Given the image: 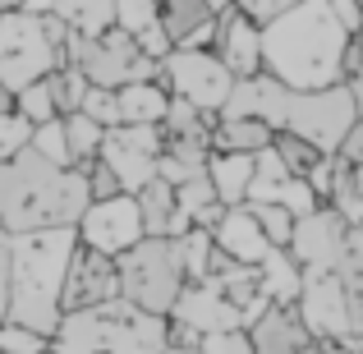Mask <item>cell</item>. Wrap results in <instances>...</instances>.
<instances>
[{"instance_id": "74e56055", "label": "cell", "mask_w": 363, "mask_h": 354, "mask_svg": "<svg viewBox=\"0 0 363 354\" xmlns=\"http://www.w3.org/2000/svg\"><path fill=\"white\" fill-rule=\"evenodd\" d=\"M299 5V0H235V9H240V14L248 18V23H272V18H281L285 9H294Z\"/></svg>"}, {"instance_id": "5b68a950", "label": "cell", "mask_w": 363, "mask_h": 354, "mask_svg": "<svg viewBox=\"0 0 363 354\" xmlns=\"http://www.w3.org/2000/svg\"><path fill=\"white\" fill-rule=\"evenodd\" d=\"M116 281L120 299L129 309L147 313V318H170L179 290H184V272H179V253L170 239H138L129 253L116 258Z\"/></svg>"}, {"instance_id": "f5cc1de1", "label": "cell", "mask_w": 363, "mask_h": 354, "mask_svg": "<svg viewBox=\"0 0 363 354\" xmlns=\"http://www.w3.org/2000/svg\"><path fill=\"white\" fill-rule=\"evenodd\" d=\"M157 5H161V0H157Z\"/></svg>"}, {"instance_id": "f546056e", "label": "cell", "mask_w": 363, "mask_h": 354, "mask_svg": "<svg viewBox=\"0 0 363 354\" xmlns=\"http://www.w3.org/2000/svg\"><path fill=\"white\" fill-rule=\"evenodd\" d=\"M46 92L55 101V116L65 120V116H79L83 97H88V83H83L79 70H55V74H46Z\"/></svg>"}, {"instance_id": "9c48e42d", "label": "cell", "mask_w": 363, "mask_h": 354, "mask_svg": "<svg viewBox=\"0 0 363 354\" xmlns=\"http://www.w3.org/2000/svg\"><path fill=\"white\" fill-rule=\"evenodd\" d=\"M74 239H79L83 248H92V253H101V258H120L147 235H143L133 198L116 194V198H106V203H88V212L74 226Z\"/></svg>"}, {"instance_id": "db71d44e", "label": "cell", "mask_w": 363, "mask_h": 354, "mask_svg": "<svg viewBox=\"0 0 363 354\" xmlns=\"http://www.w3.org/2000/svg\"><path fill=\"white\" fill-rule=\"evenodd\" d=\"M359 354H363V350H359Z\"/></svg>"}, {"instance_id": "d4e9b609", "label": "cell", "mask_w": 363, "mask_h": 354, "mask_svg": "<svg viewBox=\"0 0 363 354\" xmlns=\"http://www.w3.org/2000/svg\"><path fill=\"white\" fill-rule=\"evenodd\" d=\"M133 207H138V221L147 239H166V226L175 216V189L166 179H147V184L133 194Z\"/></svg>"}, {"instance_id": "277c9868", "label": "cell", "mask_w": 363, "mask_h": 354, "mask_svg": "<svg viewBox=\"0 0 363 354\" xmlns=\"http://www.w3.org/2000/svg\"><path fill=\"white\" fill-rule=\"evenodd\" d=\"M65 42L69 33L51 14H0V88L14 97L28 83L65 70Z\"/></svg>"}, {"instance_id": "d6986e66", "label": "cell", "mask_w": 363, "mask_h": 354, "mask_svg": "<svg viewBox=\"0 0 363 354\" xmlns=\"http://www.w3.org/2000/svg\"><path fill=\"white\" fill-rule=\"evenodd\" d=\"M212 244L221 248L230 262H240V267H257L267 253H272L267 239H262V231H257V221L248 216V207H225L221 226L212 231Z\"/></svg>"}, {"instance_id": "30bf717a", "label": "cell", "mask_w": 363, "mask_h": 354, "mask_svg": "<svg viewBox=\"0 0 363 354\" xmlns=\"http://www.w3.org/2000/svg\"><path fill=\"white\" fill-rule=\"evenodd\" d=\"M308 341H345L350 331V309H345V290H340L336 272H303L299 299H294Z\"/></svg>"}, {"instance_id": "ba28073f", "label": "cell", "mask_w": 363, "mask_h": 354, "mask_svg": "<svg viewBox=\"0 0 363 354\" xmlns=\"http://www.w3.org/2000/svg\"><path fill=\"white\" fill-rule=\"evenodd\" d=\"M97 161L116 175L120 194H138L147 179H157V161H161V129L157 124H116L101 133V152Z\"/></svg>"}, {"instance_id": "603a6c76", "label": "cell", "mask_w": 363, "mask_h": 354, "mask_svg": "<svg viewBox=\"0 0 363 354\" xmlns=\"http://www.w3.org/2000/svg\"><path fill=\"white\" fill-rule=\"evenodd\" d=\"M257 285H262L267 304H294L299 299V285H303V272L285 248H272V253L257 262Z\"/></svg>"}, {"instance_id": "c3c4849f", "label": "cell", "mask_w": 363, "mask_h": 354, "mask_svg": "<svg viewBox=\"0 0 363 354\" xmlns=\"http://www.w3.org/2000/svg\"><path fill=\"white\" fill-rule=\"evenodd\" d=\"M166 354H198V350H166Z\"/></svg>"}, {"instance_id": "7c38bea8", "label": "cell", "mask_w": 363, "mask_h": 354, "mask_svg": "<svg viewBox=\"0 0 363 354\" xmlns=\"http://www.w3.org/2000/svg\"><path fill=\"white\" fill-rule=\"evenodd\" d=\"M345 235H350V226L331 207H318V212L294 221L285 253L299 262V272H336L340 253H345Z\"/></svg>"}, {"instance_id": "8992f818", "label": "cell", "mask_w": 363, "mask_h": 354, "mask_svg": "<svg viewBox=\"0 0 363 354\" xmlns=\"http://www.w3.org/2000/svg\"><path fill=\"white\" fill-rule=\"evenodd\" d=\"M65 70H79L88 88L120 92V88H129V83H157L161 65L147 60L129 37L111 28V33L92 37V42H83V37L69 33V42H65Z\"/></svg>"}, {"instance_id": "bcb514c9", "label": "cell", "mask_w": 363, "mask_h": 354, "mask_svg": "<svg viewBox=\"0 0 363 354\" xmlns=\"http://www.w3.org/2000/svg\"><path fill=\"white\" fill-rule=\"evenodd\" d=\"M28 0H0V14H14V9H23Z\"/></svg>"}, {"instance_id": "816d5d0a", "label": "cell", "mask_w": 363, "mask_h": 354, "mask_svg": "<svg viewBox=\"0 0 363 354\" xmlns=\"http://www.w3.org/2000/svg\"><path fill=\"white\" fill-rule=\"evenodd\" d=\"M46 354H51V350H46Z\"/></svg>"}, {"instance_id": "f35d334b", "label": "cell", "mask_w": 363, "mask_h": 354, "mask_svg": "<svg viewBox=\"0 0 363 354\" xmlns=\"http://www.w3.org/2000/svg\"><path fill=\"white\" fill-rule=\"evenodd\" d=\"M83 179H88V203H106V198H116V194H120L116 175H111L101 161H92V166L83 170Z\"/></svg>"}, {"instance_id": "f6af8a7d", "label": "cell", "mask_w": 363, "mask_h": 354, "mask_svg": "<svg viewBox=\"0 0 363 354\" xmlns=\"http://www.w3.org/2000/svg\"><path fill=\"white\" fill-rule=\"evenodd\" d=\"M345 88H350V101H354V111L363 116V74H359L354 83H345Z\"/></svg>"}, {"instance_id": "60d3db41", "label": "cell", "mask_w": 363, "mask_h": 354, "mask_svg": "<svg viewBox=\"0 0 363 354\" xmlns=\"http://www.w3.org/2000/svg\"><path fill=\"white\" fill-rule=\"evenodd\" d=\"M363 74V33H350L345 51H340V83H354Z\"/></svg>"}, {"instance_id": "ee69618b", "label": "cell", "mask_w": 363, "mask_h": 354, "mask_svg": "<svg viewBox=\"0 0 363 354\" xmlns=\"http://www.w3.org/2000/svg\"><path fill=\"white\" fill-rule=\"evenodd\" d=\"M5 304H9V235L0 231V322H5Z\"/></svg>"}, {"instance_id": "7dc6e473", "label": "cell", "mask_w": 363, "mask_h": 354, "mask_svg": "<svg viewBox=\"0 0 363 354\" xmlns=\"http://www.w3.org/2000/svg\"><path fill=\"white\" fill-rule=\"evenodd\" d=\"M203 5H207V9H212V14H221V9H230V5H235V0H203Z\"/></svg>"}, {"instance_id": "836d02e7", "label": "cell", "mask_w": 363, "mask_h": 354, "mask_svg": "<svg viewBox=\"0 0 363 354\" xmlns=\"http://www.w3.org/2000/svg\"><path fill=\"white\" fill-rule=\"evenodd\" d=\"M212 203H216V194H212V184H207V175L203 179H189V184L175 189V212L189 216V226H194V216L203 212V207H212Z\"/></svg>"}, {"instance_id": "e0dca14e", "label": "cell", "mask_w": 363, "mask_h": 354, "mask_svg": "<svg viewBox=\"0 0 363 354\" xmlns=\"http://www.w3.org/2000/svg\"><path fill=\"white\" fill-rule=\"evenodd\" d=\"M23 14H51L65 33L92 42V37L111 33V23H116V0H28Z\"/></svg>"}, {"instance_id": "ac0fdd59", "label": "cell", "mask_w": 363, "mask_h": 354, "mask_svg": "<svg viewBox=\"0 0 363 354\" xmlns=\"http://www.w3.org/2000/svg\"><path fill=\"white\" fill-rule=\"evenodd\" d=\"M116 33H124L133 46H138L147 60H166L170 55V42L161 33V5L157 0H116Z\"/></svg>"}, {"instance_id": "d6a6232c", "label": "cell", "mask_w": 363, "mask_h": 354, "mask_svg": "<svg viewBox=\"0 0 363 354\" xmlns=\"http://www.w3.org/2000/svg\"><path fill=\"white\" fill-rule=\"evenodd\" d=\"M28 152H37L42 161H51V166L69 170V148H65V129H60V120L37 124V129H33V138H28Z\"/></svg>"}, {"instance_id": "5bb4252c", "label": "cell", "mask_w": 363, "mask_h": 354, "mask_svg": "<svg viewBox=\"0 0 363 354\" xmlns=\"http://www.w3.org/2000/svg\"><path fill=\"white\" fill-rule=\"evenodd\" d=\"M216 60L230 70V79H257L262 74V28L248 23L240 9L216 14Z\"/></svg>"}, {"instance_id": "e575fe53", "label": "cell", "mask_w": 363, "mask_h": 354, "mask_svg": "<svg viewBox=\"0 0 363 354\" xmlns=\"http://www.w3.org/2000/svg\"><path fill=\"white\" fill-rule=\"evenodd\" d=\"M79 116H88L97 129H116L120 124V106H116V92H101V88H88V97H83Z\"/></svg>"}, {"instance_id": "6da1fadb", "label": "cell", "mask_w": 363, "mask_h": 354, "mask_svg": "<svg viewBox=\"0 0 363 354\" xmlns=\"http://www.w3.org/2000/svg\"><path fill=\"white\" fill-rule=\"evenodd\" d=\"M350 33L322 0H299L262 23V74L290 92H322L340 83V51Z\"/></svg>"}, {"instance_id": "4316f807", "label": "cell", "mask_w": 363, "mask_h": 354, "mask_svg": "<svg viewBox=\"0 0 363 354\" xmlns=\"http://www.w3.org/2000/svg\"><path fill=\"white\" fill-rule=\"evenodd\" d=\"M212 9L203 5V0H161V33H166L170 51H175L184 37H194L203 23H212Z\"/></svg>"}, {"instance_id": "8d00e7d4", "label": "cell", "mask_w": 363, "mask_h": 354, "mask_svg": "<svg viewBox=\"0 0 363 354\" xmlns=\"http://www.w3.org/2000/svg\"><path fill=\"white\" fill-rule=\"evenodd\" d=\"M33 138V124L18 116H0V161H14Z\"/></svg>"}, {"instance_id": "f907efd6", "label": "cell", "mask_w": 363, "mask_h": 354, "mask_svg": "<svg viewBox=\"0 0 363 354\" xmlns=\"http://www.w3.org/2000/svg\"><path fill=\"white\" fill-rule=\"evenodd\" d=\"M354 5H359V9H363V0H354Z\"/></svg>"}, {"instance_id": "3957f363", "label": "cell", "mask_w": 363, "mask_h": 354, "mask_svg": "<svg viewBox=\"0 0 363 354\" xmlns=\"http://www.w3.org/2000/svg\"><path fill=\"white\" fill-rule=\"evenodd\" d=\"M74 231H37L9 239V304L5 322L51 341L60 327V290H65V267L74 253Z\"/></svg>"}, {"instance_id": "9a60e30c", "label": "cell", "mask_w": 363, "mask_h": 354, "mask_svg": "<svg viewBox=\"0 0 363 354\" xmlns=\"http://www.w3.org/2000/svg\"><path fill=\"white\" fill-rule=\"evenodd\" d=\"M166 322H179V327L198 331V336H221V331H244L240 313L230 309V304L221 299V290H216L212 281H198V285H184L175 299V309H170Z\"/></svg>"}, {"instance_id": "b9f144b4", "label": "cell", "mask_w": 363, "mask_h": 354, "mask_svg": "<svg viewBox=\"0 0 363 354\" xmlns=\"http://www.w3.org/2000/svg\"><path fill=\"white\" fill-rule=\"evenodd\" d=\"M336 157L345 161V166L363 170V116H354V124H350V133H345V143H340Z\"/></svg>"}, {"instance_id": "52a82bcc", "label": "cell", "mask_w": 363, "mask_h": 354, "mask_svg": "<svg viewBox=\"0 0 363 354\" xmlns=\"http://www.w3.org/2000/svg\"><path fill=\"white\" fill-rule=\"evenodd\" d=\"M157 83L166 88V97L184 101V106L203 111V116H221L225 97H230L235 79L212 51H170L157 70Z\"/></svg>"}, {"instance_id": "8fae6325", "label": "cell", "mask_w": 363, "mask_h": 354, "mask_svg": "<svg viewBox=\"0 0 363 354\" xmlns=\"http://www.w3.org/2000/svg\"><path fill=\"white\" fill-rule=\"evenodd\" d=\"M120 299V281H116V258H101L92 248L74 244L69 267H65V290H60V318L65 313H88L101 304Z\"/></svg>"}, {"instance_id": "44dd1931", "label": "cell", "mask_w": 363, "mask_h": 354, "mask_svg": "<svg viewBox=\"0 0 363 354\" xmlns=\"http://www.w3.org/2000/svg\"><path fill=\"white\" fill-rule=\"evenodd\" d=\"M248 179H253V157H240V152H212V161H207V184H212V194H216L221 207H244Z\"/></svg>"}, {"instance_id": "2e32d148", "label": "cell", "mask_w": 363, "mask_h": 354, "mask_svg": "<svg viewBox=\"0 0 363 354\" xmlns=\"http://www.w3.org/2000/svg\"><path fill=\"white\" fill-rule=\"evenodd\" d=\"M244 336H248V350L253 354H303L313 345L299 313H294V304H267V313Z\"/></svg>"}, {"instance_id": "7bdbcfd3", "label": "cell", "mask_w": 363, "mask_h": 354, "mask_svg": "<svg viewBox=\"0 0 363 354\" xmlns=\"http://www.w3.org/2000/svg\"><path fill=\"white\" fill-rule=\"evenodd\" d=\"M322 5L336 14V23L345 28V33H363V9L354 5V0H322Z\"/></svg>"}, {"instance_id": "4dcf8cb0", "label": "cell", "mask_w": 363, "mask_h": 354, "mask_svg": "<svg viewBox=\"0 0 363 354\" xmlns=\"http://www.w3.org/2000/svg\"><path fill=\"white\" fill-rule=\"evenodd\" d=\"M248 216L257 221V231H262L267 248H285L290 244V231H294V216L285 212V207H272V203H244Z\"/></svg>"}, {"instance_id": "7402d4cb", "label": "cell", "mask_w": 363, "mask_h": 354, "mask_svg": "<svg viewBox=\"0 0 363 354\" xmlns=\"http://www.w3.org/2000/svg\"><path fill=\"white\" fill-rule=\"evenodd\" d=\"M161 143H189V148H207L212 152V133H216V116H203V111L184 106V101L170 97L166 116H161Z\"/></svg>"}, {"instance_id": "f1b7e54d", "label": "cell", "mask_w": 363, "mask_h": 354, "mask_svg": "<svg viewBox=\"0 0 363 354\" xmlns=\"http://www.w3.org/2000/svg\"><path fill=\"white\" fill-rule=\"evenodd\" d=\"M267 152H272V157L281 161V166L290 170L294 179H308L313 170H318L322 161H327V157H322L318 148H313V143L294 138V133H272V148H267Z\"/></svg>"}, {"instance_id": "ab89813d", "label": "cell", "mask_w": 363, "mask_h": 354, "mask_svg": "<svg viewBox=\"0 0 363 354\" xmlns=\"http://www.w3.org/2000/svg\"><path fill=\"white\" fill-rule=\"evenodd\" d=\"M198 354H253L244 331H221V336H203Z\"/></svg>"}, {"instance_id": "ffe728a7", "label": "cell", "mask_w": 363, "mask_h": 354, "mask_svg": "<svg viewBox=\"0 0 363 354\" xmlns=\"http://www.w3.org/2000/svg\"><path fill=\"white\" fill-rule=\"evenodd\" d=\"M336 281H340V290H345L350 331L363 341V226H350L345 253H340V262H336Z\"/></svg>"}, {"instance_id": "83f0119b", "label": "cell", "mask_w": 363, "mask_h": 354, "mask_svg": "<svg viewBox=\"0 0 363 354\" xmlns=\"http://www.w3.org/2000/svg\"><path fill=\"white\" fill-rule=\"evenodd\" d=\"M60 129H65V148H69V170H88L101 152V133L106 129H97L88 116H65Z\"/></svg>"}, {"instance_id": "4fadbf2b", "label": "cell", "mask_w": 363, "mask_h": 354, "mask_svg": "<svg viewBox=\"0 0 363 354\" xmlns=\"http://www.w3.org/2000/svg\"><path fill=\"white\" fill-rule=\"evenodd\" d=\"M244 203H272V207H285L294 221L322 207L318 198L308 194V184H303V179H294L290 170H285L281 161L272 157V152H257V157H253V179H248Z\"/></svg>"}, {"instance_id": "681fc988", "label": "cell", "mask_w": 363, "mask_h": 354, "mask_svg": "<svg viewBox=\"0 0 363 354\" xmlns=\"http://www.w3.org/2000/svg\"><path fill=\"white\" fill-rule=\"evenodd\" d=\"M303 354H318V350H313V345H308V350H303Z\"/></svg>"}, {"instance_id": "484cf974", "label": "cell", "mask_w": 363, "mask_h": 354, "mask_svg": "<svg viewBox=\"0 0 363 354\" xmlns=\"http://www.w3.org/2000/svg\"><path fill=\"white\" fill-rule=\"evenodd\" d=\"M272 148V129L262 120H216L212 152H240V157H257Z\"/></svg>"}, {"instance_id": "1f68e13d", "label": "cell", "mask_w": 363, "mask_h": 354, "mask_svg": "<svg viewBox=\"0 0 363 354\" xmlns=\"http://www.w3.org/2000/svg\"><path fill=\"white\" fill-rule=\"evenodd\" d=\"M14 116L18 120H28L37 129V124H51V120H60L55 116V101H51V92H46V79L42 83H28L23 92H14Z\"/></svg>"}, {"instance_id": "cb8c5ba5", "label": "cell", "mask_w": 363, "mask_h": 354, "mask_svg": "<svg viewBox=\"0 0 363 354\" xmlns=\"http://www.w3.org/2000/svg\"><path fill=\"white\" fill-rule=\"evenodd\" d=\"M116 106H120V124H161L170 97L161 83H129V88L116 92Z\"/></svg>"}, {"instance_id": "d590c367", "label": "cell", "mask_w": 363, "mask_h": 354, "mask_svg": "<svg viewBox=\"0 0 363 354\" xmlns=\"http://www.w3.org/2000/svg\"><path fill=\"white\" fill-rule=\"evenodd\" d=\"M51 341L37 336V331H23L14 322H0V354H46Z\"/></svg>"}, {"instance_id": "7a4b0ae2", "label": "cell", "mask_w": 363, "mask_h": 354, "mask_svg": "<svg viewBox=\"0 0 363 354\" xmlns=\"http://www.w3.org/2000/svg\"><path fill=\"white\" fill-rule=\"evenodd\" d=\"M88 212V179L83 170H60L37 152H18L0 161V231L37 235V231H74Z\"/></svg>"}]
</instances>
